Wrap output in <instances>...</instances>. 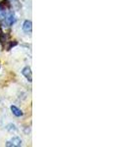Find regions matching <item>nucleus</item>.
<instances>
[{
    "label": "nucleus",
    "mask_w": 130,
    "mask_h": 147,
    "mask_svg": "<svg viewBox=\"0 0 130 147\" xmlns=\"http://www.w3.org/2000/svg\"><path fill=\"white\" fill-rule=\"evenodd\" d=\"M4 21H5L6 25H8V26H12L14 23H15V21H16L15 14H14L13 12H10V13H9L8 15L5 16V18H4Z\"/></svg>",
    "instance_id": "obj_3"
},
{
    "label": "nucleus",
    "mask_w": 130,
    "mask_h": 147,
    "mask_svg": "<svg viewBox=\"0 0 130 147\" xmlns=\"http://www.w3.org/2000/svg\"><path fill=\"white\" fill-rule=\"evenodd\" d=\"M32 30V23L31 21L29 20H25V22H23V30L25 32H27V34H28V32H30Z\"/></svg>",
    "instance_id": "obj_4"
},
{
    "label": "nucleus",
    "mask_w": 130,
    "mask_h": 147,
    "mask_svg": "<svg viewBox=\"0 0 130 147\" xmlns=\"http://www.w3.org/2000/svg\"><path fill=\"white\" fill-rule=\"evenodd\" d=\"M22 74H23V77L28 80V82H32V73H31V69H30V67L27 66V67L23 68V71H22Z\"/></svg>",
    "instance_id": "obj_2"
},
{
    "label": "nucleus",
    "mask_w": 130,
    "mask_h": 147,
    "mask_svg": "<svg viewBox=\"0 0 130 147\" xmlns=\"http://www.w3.org/2000/svg\"><path fill=\"white\" fill-rule=\"evenodd\" d=\"M7 147H20L22 146V139L18 136H15L11 139V140L6 142Z\"/></svg>",
    "instance_id": "obj_1"
},
{
    "label": "nucleus",
    "mask_w": 130,
    "mask_h": 147,
    "mask_svg": "<svg viewBox=\"0 0 130 147\" xmlns=\"http://www.w3.org/2000/svg\"><path fill=\"white\" fill-rule=\"evenodd\" d=\"M11 111H12V113L16 116V117H22V116H23L22 110H21V109H19L17 106H15V105L11 106Z\"/></svg>",
    "instance_id": "obj_5"
},
{
    "label": "nucleus",
    "mask_w": 130,
    "mask_h": 147,
    "mask_svg": "<svg viewBox=\"0 0 130 147\" xmlns=\"http://www.w3.org/2000/svg\"><path fill=\"white\" fill-rule=\"evenodd\" d=\"M6 129H8L9 131H16V130H17V129H16V125H12V124L7 125Z\"/></svg>",
    "instance_id": "obj_6"
}]
</instances>
